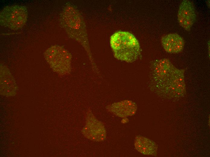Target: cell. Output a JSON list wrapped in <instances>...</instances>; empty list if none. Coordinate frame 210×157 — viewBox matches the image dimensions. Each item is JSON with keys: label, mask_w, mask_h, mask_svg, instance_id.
I'll return each mask as SVG.
<instances>
[{"label": "cell", "mask_w": 210, "mask_h": 157, "mask_svg": "<svg viewBox=\"0 0 210 157\" xmlns=\"http://www.w3.org/2000/svg\"><path fill=\"white\" fill-rule=\"evenodd\" d=\"M184 69L173 65L166 73L149 82L151 88L158 94L170 98H179L186 91Z\"/></svg>", "instance_id": "cell-1"}, {"label": "cell", "mask_w": 210, "mask_h": 157, "mask_svg": "<svg viewBox=\"0 0 210 157\" xmlns=\"http://www.w3.org/2000/svg\"><path fill=\"white\" fill-rule=\"evenodd\" d=\"M110 44L114 57L118 60L133 62L140 55L139 43L136 37L129 32H115L110 37Z\"/></svg>", "instance_id": "cell-2"}, {"label": "cell", "mask_w": 210, "mask_h": 157, "mask_svg": "<svg viewBox=\"0 0 210 157\" xmlns=\"http://www.w3.org/2000/svg\"><path fill=\"white\" fill-rule=\"evenodd\" d=\"M44 56L52 69L61 75L69 73L71 70L72 56L62 46H52L44 52Z\"/></svg>", "instance_id": "cell-3"}, {"label": "cell", "mask_w": 210, "mask_h": 157, "mask_svg": "<svg viewBox=\"0 0 210 157\" xmlns=\"http://www.w3.org/2000/svg\"><path fill=\"white\" fill-rule=\"evenodd\" d=\"M27 17V10L25 6L17 5L8 6L1 11L0 24L11 30H17L24 25Z\"/></svg>", "instance_id": "cell-4"}, {"label": "cell", "mask_w": 210, "mask_h": 157, "mask_svg": "<svg viewBox=\"0 0 210 157\" xmlns=\"http://www.w3.org/2000/svg\"><path fill=\"white\" fill-rule=\"evenodd\" d=\"M73 7L69 5L65 6L61 15V21L64 28L69 35L74 33V37L79 40H86L84 25L79 13Z\"/></svg>", "instance_id": "cell-5"}, {"label": "cell", "mask_w": 210, "mask_h": 157, "mask_svg": "<svg viewBox=\"0 0 210 157\" xmlns=\"http://www.w3.org/2000/svg\"><path fill=\"white\" fill-rule=\"evenodd\" d=\"M82 132L85 137L94 141H102L106 137L104 125L91 114L86 117V124Z\"/></svg>", "instance_id": "cell-6"}, {"label": "cell", "mask_w": 210, "mask_h": 157, "mask_svg": "<svg viewBox=\"0 0 210 157\" xmlns=\"http://www.w3.org/2000/svg\"><path fill=\"white\" fill-rule=\"evenodd\" d=\"M180 25L187 31H189L195 22L196 14L193 4L190 1L183 0L180 4L177 13Z\"/></svg>", "instance_id": "cell-7"}, {"label": "cell", "mask_w": 210, "mask_h": 157, "mask_svg": "<svg viewBox=\"0 0 210 157\" xmlns=\"http://www.w3.org/2000/svg\"><path fill=\"white\" fill-rule=\"evenodd\" d=\"M17 90L16 83L9 69L4 66H0V93L6 96L14 95Z\"/></svg>", "instance_id": "cell-8"}, {"label": "cell", "mask_w": 210, "mask_h": 157, "mask_svg": "<svg viewBox=\"0 0 210 157\" xmlns=\"http://www.w3.org/2000/svg\"><path fill=\"white\" fill-rule=\"evenodd\" d=\"M162 46L167 52L177 53L183 50L184 41L183 38L176 33H170L163 36L161 39Z\"/></svg>", "instance_id": "cell-9"}, {"label": "cell", "mask_w": 210, "mask_h": 157, "mask_svg": "<svg viewBox=\"0 0 210 157\" xmlns=\"http://www.w3.org/2000/svg\"><path fill=\"white\" fill-rule=\"evenodd\" d=\"M109 111L116 116L124 117L135 114L137 109L136 104L129 100H125L114 103L107 107Z\"/></svg>", "instance_id": "cell-10"}, {"label": "cell", "mask_w": 210, "mask_h": 157, "mask_svg": "<svg viewBox=\"0 0 210 157\" xmlns=\"http://www.w3.org/2000/svg\"><path fill=\"white\" fill-rule=\"evenodd\" d=\"M135 148L140 153L146 155L156 156L158 147L153 141L142 136L136 137L134 141Z\"/></svg>", "instance_id": "cell-11"}]
</instances>
